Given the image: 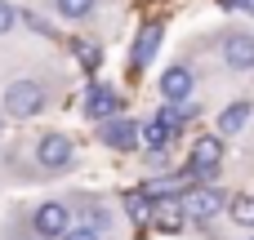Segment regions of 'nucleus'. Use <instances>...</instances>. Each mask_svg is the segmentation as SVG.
I'll return each mask as SVG.
<instances>
[{"label": "nucleus", "instance_id": "nucleus-6", "mask_svg": "<svg viewBox=\"0 0 254 240\" xmlns=\"http://www.w3.org/2000/svg\"><path fill=\"white\" fill-rule=\"evenodd\" d=\"M36 160L45 165V169H67L71 165V138L67 134H45L40 143H36Z\"/></svg>", "mask_w": 254, "mask_h": 240}, {"label": "nucleus", "instance_id": "nucleus-12", "mask_svg": "<svg viewBox=\"0 0 254 240\" xmlns=\"http://www.w3.org/2000/svg\"><path fill=\"white\" fill-rule=\"evenodd\" d=\"M152 218H156V227H161L165 236H179V232H183V223H188V214H183V205H179V200H161V205L152 209Z\"/></svg>", "mask_w": 254, "mask_h": 240}, {"label": "nucleus", "instance_id": "nucleus-20", "mask_svg": "<svg viewBox=\"0 0 254 240\" xmlns=\"http://www.w3.org/2000/svg\"><path fill=\"white\" fill-rule=\"evenodd\" d=\"M228 9H246V13H254V0H223Z\"/></svg>", "mask_w": 254, "mask_h": 240}, {"label": "nucleus", "instance_id": "nucleus-16", "mask_svg": "<svg viewBox=\"0 0 254 240\" xmlns=\"http://www.w3.org/2000/svg\"><path fill=\"white\" fill-rule=\"evenodd\" d=\"M76 53H80V67H85V71H98V62H103L98 45H85V40H80V45H76Z\"/></svg>", "mask_w": 254, "mask_h": 240}, {"label": "nucleus", "instance_id": "nucleus-21", "mask_svg": "<svg viewBox=\"0 0 254 240\" xmlns=\"http://www.w3.org/2000/svg\"><path fill=\"white\" fill-rule=\"evenodd\" d=\"M250 240H254V236H250Z\"/></svg>", "mask_w": 254, "mask_h": 240}, {"label": "nucleus", "instance_id": "nucleus-4", "mask_svg": "<svg viewBox=\"0 0 254 240\" xmlns=\"http://www.w3.org/2000/svg\"><path fill=\"white\" fill-rule=\"evenodd\" d=\"M192 94H196V76H192L183 62L161 71V98H165L170 107H174V102H183V98H192Z\"/></svg>", "mask_w": 254, "mask_h": 240}, {"label": "nucleus", "instance_id": "nucleus-5", "mask_svg": "<svg viewBox=\"0 0 254 240\" xmlns=\"http://www.w3.org/2000/svg\"><path fill=\"white\" fill-rule=\"evenodd\" d=\"M98 138L112 147V151H134L138 147V120H121V116H112V120H103V129H98Z\"/></svg>", "mask_w": 254, "mask_h": 240}, {"label": "nucleus", "instance_id": "nucleus-15", "mask_svg": "<svg viewBox=\"0 0 254 240\" xmlns=\"http://www.w3.org/2000/svg\"><path fill=\"white\" fill-rule=\"evenodd\" d=\"M58 13L63 18H89L94 13V0H58Z\"/></svg>", "mask_w": 254, "mask_h": 240}, {"label": "nucleus", "instance_id": "nucleus-14", "mask_svg": "<svg viewBox=\"0 0 254 240\" xmlns=\"http://www.w3.org/2000/svg\"><path fill=\"white\" fill-rule=\"evenodd\" d=\"M125 209H129L134 223H147V218H152V196H147V192H129V196H125Z\"/></svg>", "mask_w": 254, "mask_h": 240}, {"label": "nucleus", "instance_id": "nucleus-1", "mask_svg": "<svg viewBox=\"0 0 254 240\" xmlns=\"http://www.w3.org/2000/svg\"><path fill=\"white\" fill-rule=\"evenodd\" d=\"M40 107H45V85L40 80H13L4 89V111L13 120H31Z\"/></svg>", "mask_w": 254, "mask_h": 240}, {"label": "nucleus", "instance_id": "nucleus-3", "mask_svg": "<svg viewBox=\"0 0 254 240\" xmlns=\"http://www.w3.org/2000/svg\"><path fill=\"white\" fill-rule=\"evenodd\" d=\"M31 227H36V236H40V240H63V236H67V227H71V214H67L63 200H45V205L31 214Z\"/></svg>", "mask_w": 254, "mask_h": 240}, {"label": "nucleus", "instance_id": "nucleus-13", "mask_svg": "<svg viewBox=\"0 0 254 240\" xmlns=\"http://www.w3.org/2000/svg\"><path fill=\"white\" fill-rule=\"evenodd\" d=\"M246 120H250V102H232V107H223V116H219V138L246 129Z\"/></svg>", "mask_w": 254, "mask_h": 240}, {"label": "nucleus", "instance_id": "nucleus-10", "mask_svg": "<svg viewBox=\"0 0 254 240\" xmlns=\"http://www.w3.org/2000/svg\"><path fill=\"white\" fill-rule=\"evenodd\" d=\"M192 165H196L201 174H214V169L223 165V138H219V134H201V138L192 143Z\"/></svg>", "mask_w": 254, "mask_h": 240}, {"label": "nucleus", "instance_id": "nucleus-17", "mask_svg": "<svg viewBox=\"0 0 254 240\" xmlns=\"http://www.w3.org/2000/svg\"><path fill=\"white\" fill-rule=\"evenodd\" d=\"M232 218H237V223H254V196L232 200Z\"/></svg>", "mask_w": 254, "mask_h": 240}, {"label": "nucleus", "instance_id": "nucleus-18", "mask_svg": "<svg viewBox=\"0 0 254 240\" xmlns=\"http://www.w3.org/2000/svg\"><path fill=\"white\" fill-rule=\"evenodd\" d=\"M13 22H18V9H13L9 0H0V36H4V31H9Z\"/></svg>", "mask_w": 254, "mask_h": 240}, {"label": "nucleus", "instance_id": "nucleus-7", "mask_svg": "<svg viewBox=\"0 0 254 240\" xmlns=\"http://www.w3.org/2000/svg\"><path fill=\"white\" fill-rule=\"evenodd\" d=\"M223 62L232 71H254V36H246V31L223 36Z\"/></svg>", "mask_w": 254, "mask_h": 240}, {"label": "nucleus", "instance_id": "nucleus-19", "mask_svg": "<svg viewBox=\"0 0 254 240\" xmlns=\"http://www.w3.org/2000/svg\"><path fill=\"white\" fill-rule=\"evenodd\" d=\"M63 240H98V232H89V227H67Z\"/></svg>", "mask_w": 254, "mask_h": 240}, {"label": "nucleus", "instance_id": "nucleus-11", "mask_svg": "<svg viewBox=\"0 0 254 240\" xmlns=\"http://www.w3.org/2000/svg\"><path fill=\"white\" fill-rule=\"evenodd\" d=\"M161 40H165V22H147V27L138 31V40H134V67H147V62L156 58Z\"/></svg>", "mask_w": 254, "mask_h": 240}, {"label": "nucleus", "instance_id": "nucleus-9", "mask_svg": "<svg viewBox=\"0 0 254 240\" xmlns=\"http://www.w3.org/2000/svg\"><path fill=\"white\" fill-rule=\"evenodd\" d=\"M116 111H121V94H116L112 85H94L89 98H85V116H89V120H112Z\"/></svg>", "mask_w": 254, "mask_h": 240}, {"label": "nucleus", "instance_id": "nucleus-8", "mask_svg": "<svg viewBox=\"0 0 254 240\" xmlns=\"http://www.w3.org/2000/svg\"><path fill=\"white\" fill-rule=\"evenodd\" d=\"M174 134H179V125L170 120V111H156V116H152L147 125H138V143H147L152 151H165Z\"/></svg>", "mask_w": 254, "mask_h": 240}, {"label": "nucleus", "instance_id": "nucleus-2", "mask_svg": "<svg viewBox=\"0 0 254 240\" xmlns=\"http://www.w3.org/2000/svg\"><path fill=\"white\" fill-rule=\"evenodd\" d=\"M179 205H183V214H188V218L210 223L214 214H223L228 196H223V192H214V187H192V192H183V196H179Z\"/></svg>", "mask_w": 254, "mask_h": 240}]
</instances>
